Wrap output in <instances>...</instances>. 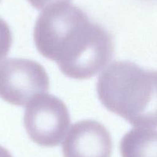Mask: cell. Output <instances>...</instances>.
Returning a JSON list of instances; mask_svg holds the SVG:
<instances>
[{
	"label": "cell",
	"instance_id": "6da1fadb",
	"mask_svg": "<svg viewBox=\"0 0 157 157\" xmlns=\"http://www.w3.org/2000/svg\"><path fill=\"white\" fill-rule=\"evenodd\" d=\"M34 41L42 56L75 79L96 75L114 51L111 34L70 2H59L43 10L35 25Z\"/></svg>",
	"mask_w": 157,
	"mask_h": 157
},
{
	"label": "cell",
	"instance_id": "7a4b0ae2",
	"mask_svg": "<svg viewBox=\"0 0 157 157\" xmlns=\"http://www.w3.org/2000/svg\"><path fill=\"white\" fill-rule=\"evenodd\" d=\"M102 105L132 126L157 128V71L129 61H115L98 78Z\"/></svg>",
	"mask_w": 157,
	"mask_h": 157
},
{
	"label": "cell",
	"instance_id": "3957f363",
	"mask_svg": "<svg viewBox=\"0 0 157 157\" xmlns=\"http://www.w3.org/2000/svg\"><path fill=\"white\" fill-rule=\"evenodd\" d=\"M23 121L25 130L34 143L53 147L64 139L70 124V116L61 99L43 93L27 105Z\"/></svg>",
	"mask_w": 157,
	"mask_h": 157
},
{
	"label": "cell",
	"instance_id": "277c9868",
	"mask_svg": "<svg viewBox=\"0 0 157 157\" xmlns=\"http://www.w3.org/2000/svg\"><path fill=\"white\" fill-rule=\"evenodd\" d=\"M49 87L47 72L37 62L11 58L0 63V98L9 103L25 106Z\"/></svg>",
	"mask_w": 157,
	"mask_h": 157
},
{
	"label": "cell",
	"instance_id": "5b68a950",
	"mask_svg": "<svg viewBox=\"0 0 157 157\" xmlns=\"http://www.w3.org/2000/svg\"><path fill=\"white\" fill-rule=\"evenodd\" d=\"M113 143L106 128L95 120L71 126L63 143L64 157H111Z\"/></svg>",
	"mask_w": 157,
	"mask_h": 157
},
{
	"label": "cell",
	"instance_id": "8992f818",
	"mask_svg": "<svg viewBox=\"0 0 157 157\" xmlns=\"http://www.w3.org/2000/svg\"><path fill=\"white\" fill-rule=\"evenodd\" d=\"M122 157H157V130L138 127L131 129L120 142Z\"/></svg>",
	"mask_w": 157,
	"mask_h": 157
},
{
	"label": "cell",
	"instance_id": "52a82bcc",
	"mask_svg": "<svg viewBox=\"0 0 157 157\" xmlns=\"http://www.w3.org/2000/svg\"><path fill=\"white\" fill-rule=\"evenodd\" d=\"M13 43V35L8 24L0 17V62L2 61L10 50Z\"/></svg>",
	"mask_w": 157,
	"mask_h": 157
},
{
	"label": "cell",
	"instance_id": "ba28073f",
	"mask_svg": "<svg viewBox=\"0 0 157 157\" xmlns=\"http://www.w3.org/2000/svg\"><path fill=\"white\" fill-rule=\"evenodd\" d=\"M70 0H28V2L37 10H44L46 7L59 2H69Z\"/></svg>",
	"mask_w": 157,
	"mask_h": 157
},
{
	"label": "cell",
	"instance_id": "9c48e42d",
	"mask_svg": "<svg viewBox=\"0 0 157 157\" xmlns=\"http://www.w3.org/2000/svg\"><path fill=\"white\" fill-rule=\"evenodd\" d=\"M0 157H13V155L6 148L0 146Z\"/></svg>",
	"mask_w": 157,
	"mask_h": 157
},
{
	"label": "cell",
	"instance_id": "30bf717a",
	"mask_svg": "<svg viewBox=\"0 0 157 157\" xmlns=\"http://www.w3.org/2000/svg\"><path fill=\"white\" fill-rule=\"evenodd\" d=\"M0 2H1V0H0Z\"/></svg>",
	"mask_w": 157,
	"mask_h": 157
}]
</instances>
